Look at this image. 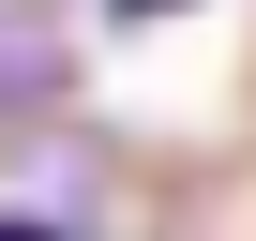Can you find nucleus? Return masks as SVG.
I'll return each mask as SVG.
<instances>
[{
    "mask_svg": "<svg viewBox=\"0 0 256 241\" xmlns=\"http://www.w3.org/2000/svg\"><path fill=\"white\" fill-rule=\"evenodd\" d=\"M0 241H76L60 211H30V196H0Z\"/></svg>",
    "mask_w": 256,
    "mask_h": 241,
    "instance_id": "1",
    "label": "nucleus"
},
{
    "mask_svg": "<svg viewBox=\"0 0 256 241\" xmlns=\"http://www.w3.org/2000/svg\"><path fill=\"white\" fill-rule=\"evenodd\" d=\"M106 16H196V0H106Z\"/></svg>",
    "mask_w": 256,
    "mask_h": 241,
    "instance_id": "2",
    "label": "nucleus"
}]
</instances>
